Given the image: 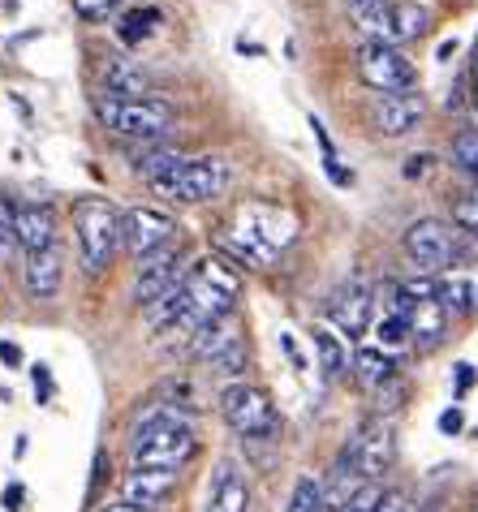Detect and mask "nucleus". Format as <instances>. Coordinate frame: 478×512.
Wrapping results in <instances>:
<instances>
[{
  "label": "nucleus",
  "mask_w": 478,
  "mask_h": 512,
  "mask_svg": "<svg viewBox=\"0 0 478 512\" xmlns=\"http://www.w3.org/2000/svg\"><path fill=\"white\" fill-rule=\"evenodd\" d=\"M194 448H199V439H194V414L164 401L138 426L130 457H134V469H181L194 457Z\"/></svg>",
  "instance_id": "obj_1"
},
{
  "label": "nucleus",
  "mask_w": 478,
  "mask_h": 512,
  "mask_svg": "<svg viewBox=\"0 0 478 512\" xmlns=\"http://www.w3.org/2000/svg\"><path fill=\"white\" fill-rule=\"evenodd\" d=\"M293 237H298V220H293L289 211H280L272 203H246L237 211L233 229L224 233V246H229V254H237L242 263L272 267Z\"/></svg>",
  "instance_id": "obj_2"
},
{
  "label": "nucleus",
  "mask_w": 478,
  "mask_h": 512,
  "mask_svg": "<svg viewBox=\"0 0 478 512\" xmlns=\"http://www.w3.org/2000/svg\"><path fill=\"white\" fill-rule=\"evenodd\" d=\"M74 237H78V259L82 272H104L121 250V211L104 198H78L74 203Z\"/></svg>",
  "instance_id": "obj_3"
},
{
  "label": "nucleus",
  "mask_w": 478,
  "mask_h": 512,
  "mask_svg": "<svg viewBox=\"0 0 478 512\" xmlns=\"http://www.w3.org/2000/svg\"><path fill=\"white\" fill-rule=\"evenodd\" d=\"M95 117L104 121V130L117 138H138V142H156L164 134H173V108L164 99H95Z\"/></svg>",
  "instance_id": "obj_4"
},
{
  "label": "nucleus",
  "mask_w": 478,
  "mask_h": 512,
  "mask_svg": "<svg viewBox=\"0 0 478 512\" xmlns=\"http://www.w3.org/2000/svg\"><path fill=\"white\" fill-rule=\"evenodd\" d=\"M229 186V160L224 155H199V160H181L173 173L151 181V194L173 198V203H212Z\"/></svg>",
  "instance_id": "obj_5"
},
{
  "label": "nucleus",
  "mask_w": 478,
  "mask_h": 512,
  "mask_svg": "<svg viewBox=\"0 0 478 512\" xmlns=\"http://www.w3.org/2000/svg\"><path fill=\"white\" fill-rule=\"evenodd\" d=\"M461 237L466 233L444 220H414L410 229H405V254H410L423 276H444L448 267H457L461 254H466V241Z\"/></svg>",
  "instance_id": "obj_6"
},
{
  "label": "nucleus",
  "mask_w": 478,
  "mask_h": 512,
  "mask_svg": "<svg viewBox=\"0 0 478 512\" xmlns=\"http://www.w3.org/2000/svg\"><path fill=\"white\" fill-rule=\"evenodd\" d=\"M220 414L246 444L250 439H276V431H280V414H276L272 396L255 388V383H229V388L220 392Z\"/></svg>",
  "instance_id": "obj_7"
},
{
  "label": "nucleus",
  "mask_w": 478,
  "mask_h": 512,
  "mask_svg": "<svg viewBox=\"0 0 478 512\" xmlns=\"http://www.w3.org/2000/svg\"><path fill=\"white\" fill-rule=\"evenodd\" d=\"M392 461H397V431H392V422H384V418H371L367 426H358L354 439H349L341 452V465L354 469L362 482L384 478Z\"/></svg>",
  "instance_id": "obj_8"
},
{
  "label": "nucleus",
  "mask_w": 478,
  "mask_h": 512,
  "mask_svg": "<svg viewBox=\"0 0 478 512\" xmlns=\"http://www.w3.org/2000/svg\"><path fill=\"white\" fill-rule=\"evenodd\" d=\"M358 78L379 95H397V91H414L418 74H414V61L397 44H375V39H367V44L358 48Z\"/></svg>",
  "instance_id": "obj_9"
},
{
  "label": "nucleus",
  "mask_w": 478,
  "mask_h": 512,
  "mask_svg": "<svg viewBox=\"0 0 478 512\" xmlns=\"http://www.w3.org/2000/svg\"><path fill=\"white\" fill-rule=\"evenodd\" d=\"M173 237H177V220L164 216V211H156V207H125L121 211V246L138 254V259L168 250Z\"/></svg>",
  "instance_id": "obj_10"
},
{
  "label": "nucleus",
  "mask_w": 478,
  "mask_h": 512,
  "mask_svg": "<svg viewBox=\"0 0 478 512\" xmlns=\"http://www.w3.org/2000/svg\"><path fill=\"white\" fill-rule=\"evenodd\" d=\"M427 117V99L418 91H397V95H375L371 121L384 138H405L418 130V121Z\"/></svg>",
  "instance_id": "obj_11"
},
{
  "label": "nucleus",
  "mask_w": 478,
  "mask_h": 512,
  "mask_svg": "<svg viewBox=\"0 0 478 512\" xmlns=\"http://www.w3.org/2000/svg\"><path fill=\"white\" fill-rule=\"evenodd\" d=\"M328 315H332V323L341 327V332L362 336V332L371 327V315H375V293H371V284L345 280L341 289L328 297Z\"/></svg>",
  "instance_id": "obj_12"
},
{
  "label": "nucleus",
  "mask_w": 478,
  "mask_h": 512,
  "mask_svg": "<svg viewBox=\"0 0 478 512\" xmlns=\"http://www.w3.org/2000/svg\"><path fill=\"white\" fill-rule=\"evenodd\" d=\"M177 259H181V254L168 246V250H156V254H147V259L138 263V284H134L138 306H151L160 293H168L173 284H181V276H177Z\"/></svg>",
  "instance_id": "obj_13"
},
{
  "label": "nucleus",
  "mask_w": 478,
  "mask_h": 512,
  "mask_svg": "<svg viewBox=\"0 0 478 512\" xmlns=\"http://www.w3.org/2000/svg\"><path fill=\"white\" fill-rule=\"evenodd\" d=\"M435 280H440V302H444V310L453 319L474 315L478 310V263H457V267H448V272L435 276Z\"/></svg>",
  "instance_id": "obj_14"
},
{
  "label": "nucleus",
  "mask_w": 478,
  "mask_h": 512,
  "mask_svg": "<svg viewBox=\"0 0 478 512\" xmlns=\"http://www.w3.org/2000/svg\"><path fill=\"white\" fill-rule=\"evenodd\" d=\"M250 508V487L242 465L220 461L212 474V491H207V512H246Z\"/></svg>",
  "instance_id": "obj_15"
},
{
  "label": "nucleus",
  "mask_w": 478,
  "mask_h": 512,
  "mask_svg": "<svg viewBox=\"0 0 478 512\" xmlns=\"http://www.w3.org/2000/svg\"><path fill=\"white\" fill-rule=\"evenodd\" d=\"M177 487V469H134L121 478V500L143 504V508H160Z\"/></svg>",
  "instance_id": "obj_16"
},
{
  "label": "nucleus",
  "mask_w": 478,
  "mask_h": 512,
  "mask_svg": "<svg viewBox=\"0 0 478 512\" xmlns=\"http://www.w3.org/2000/svg\"><path fill=\"white\" fill-rule=\"evenodd\" d=\"M22 280H26V293H31L35 302H48V297L61 293V246L26 254L22 259Z\"/></svg>",
  "instance_id": "obj_17"
},
{
  "label": "nucleus",
  "mask_w": 478,
  "mask_h": 512,
  "mask_svg": "<svg viewBox=\"0 0 478 512\" xmlns=\"http://www.w3.org/2000/svg\"><path fill=\"white\" fill-rule=\"evenodd\" d=\"M18 246H22V254L56 246V211L48 203H22L18 207Z\"/></svg>",
  "instance_id": "obj_18"
},
{
  "label": "nucleus",
  "mask_w": 478,
  "mask_h": 512,
  "mask_svg": "<svg viewBox=\"0 0 478 512\" xmlns=\"http://www.w3.org/2000/svg\"><path fill=\"white\" fill-rule=\"evenodd\" d=\"M100 78H104V91L112 99H156V95H151L147 69H138L134 61H125V56H112V61H104Z\"/></svg>",
  "instance_id": "obj_19"
},
{
  "label": "nucleus",
  "mask_w": 478,
  "mask_h": 512,
  "mask_svg": "<svg viewBox=\"0 0 478 512\" xmlns=\"http://www.w3.org/2000/svg\"><path fill=\"white\" fill-rule=\"evenodd\" d=\"M349 18L375 44H392V0H345Z\"/></svg>",
  "instance_id": "obj_20"
},
{
  "label": "nucleus",
  "mask_w": 478,
  "mask_h": 512,
  "mask_svg": "<svg viewBox=\"0 0 478 512\" xmlns=\"http://www.w3.org/2000/svg\"><path fill=\"white\" fill-rule=\"evenodd\" d=\"M448 310H444V302L440 297H431V302H418L414 310H410V332H414V345L418 349H435L444 340V332H448Z\"/></svg>",
  "instance_id": "obj_21"
},
{
  "label": "nucleus",
  "mask_w": 478,
  "mask_h": 512,
  "mask_svg": "<svg viewBox=\"0 0 478 512\" xmlns=\"http://www.w3.org/2000/svg\"><path fill=\"white\" fill-rule=\"evenodd\" d=\"M237 345H242V336H237L233 327H229V319H220V323H212V327H203V332L190 336V353H194L199 362H212V366H216L220 358H229Z\"/></svg>",
  "instance_id": "obj_22"
},
{
  "label": "nucleus",
  "mask_w": 478,
  "mask_h": 512,
  "mask_svg": "<svg viewBox=\"0 0 478 512\" xmlns=\"http://www.w3.org/2000/svg\"><path fill=\"white\" fill-rule=\"evenodd\" d=\"M431 26V9L418 5V0H397L392 5V44H410V39H423Z\"/></svg>",
  "instance_id": "obj_23"
},
{
  "label": "nucleus",
  "mask_w": 478,
  "mask_h": 512,
  "mask_svg": "<svg viewBox=\"0 0 478 512\" xmlns=\"http://www.w3.org/2000/svg\"><path fill=\"white\" fill-rule=\"evenodd\" d=\"M156 26H164V18H160V9H156V5H134V9H125V13H121L117 39H121L125 48H134V44H143V39L156 35Z\"/></svg>",
  "instance_id": "obj_24"
},
{
  "label": "nucleus",
  "mask_w": 478,
  "mask_h": 512,
  "mask_svg": "<svg viewBox=\"0 0 478 512\" xmlns=\"http://www.w3.org/2000/svg\"><path fill=\"white\" fill-rule=\"evenodd\" d=\"M181 315H186V280L173 284V289H168V293H160L151 306H143V319H147V327H164V332H173Z\"/></svg>",
  "instance_id": "obj_25"
},
{
  "label": "nucleus",
  "mask_w": 478,
  "mask_h": 512,
  "mask_svg": "<svg viewBox=\"0 0 478 512\" xmlns=\"http://www.w3.org/2000/svg\"><path fill=\"white\" fill-rule=\"evenodd\" d=\"M354 371H358L362 388H388V383L397 379V366H392V358L384 349H358Z\"/></svg>",
  "instance_id": "obj_26"
},
{
  "label": "nucleus",
  "mask_w": 478,
  "mask_h": 512,
  "mask_svg": "<svg viewBox=\"0 0 478 512\" xmlns=\"http://www.w3.org/2000/svg\"><path fill=\"white\" fill-rule=\"evenodd\" d=\"M315 353H319V371L328 379H341L349 371V349L341 345V336L328 327H315Z\"/></svg>",
  "instance_id": "obj_27"
},
{
  "label": "nucleus",
  "mask_w": 478,
  "mask_h": 512,
  "mask_svg": "<svg viewBox=\"0 0 478 512\" xmlns=\"http://www.w3.org/2000/svg\"><path fill=\"white\" fill-rule=\"evenodd\" d=\"M194 276L207 280V284H212V289H220V293H229L233 302H237V293H242V276H237L224 259H199V263H194Z\"/></svg>",
  "instance_id": "obj_28"
},
{
  "label": "nucleus",
  "mask_w": 478,
  "mask_h": 512,
  "mask_svg": "<svg viewBox=\"0 0 478 512\" xmlns=\"http://www.w3.org/2000/svg\"><path fill=\"white\" fill-rule=\"evenodd\" d=\"M375 340H379V349L392 353V349H405V345H414V332H410V319L405 315H388L375 323Z\"/></svg>",
  "instance_id": "obj_29"
},
{
  "label": "nucleus",
  "mask_w": 478,
  "mask_h": 512,
  "mask_svg": "<svg viewBox=\"0 0 478 512\" xmlns=\"http://www.w3.org/2000/svg\"><path fill=\"white\" fill-rule=\"evenodd\" d=\"M453 168L457 173H466L470 181H478V130H461L457 138H453Z\"/></svg>",
  "instance_id": "obj_30"
},
{
  "label": "nucleus",
  "mask_w": 478,
  "mask_h": 512,
  "mask_svg": "<svg viewBox=\"0 0 478 512\" xmlns=\"http://www.w3.org/2000/svg\"><path fill=\"white\" fill-rule=\"evenodd\" d=\"M285 512H328V504H323V482L311 478V474L298 478V487H293Z\"/></svg>",
  "instance_id": "obj_31"
},
{
  "label": "nucleus",
  "mask_w": 478,
  "mask_h": 512,
  "mask_svg": "<svg viewBox=\"0 0 478 512\" xmlns=\"http://www.w3.org/2000/svg\"><path fill=\"white\" fill-rule=\"evenodd\" d=\"M181 160H186V155H177V151H156V155H143V160H138L134 168H138V177H143L147 186H151V181H160V177L173 173Z\"/></svg>",
  "instance_id": "obj_32"
},
{
  "label": "nucleus",
  "mask_w": 478,
  "mask_h": 512,
  "mask_svg": "<svg viewBox=\"0 0 478 512\" xmlns=\"http://www.w3.org/2000/svg\"><path fill=\"white\" fill-rule=\"evenodd\" d=\"M453 229H461L466 237H478V198H457L453 203Z\"/></svg>",
  "instance_id": "obj_33"
},
{
  "label": "nucleus",
  "mask_w": 478,
  "mask_h": 512,
  "mask_svg": "<svg viewBox=\"0 0 478 512\" xmlns=\"http://www.w3.org/2000/svg\"><path fill=\"white\" fill-rule=\"evenodd\" d=\"M74 9H78V18H87V22H104L121 9V0H74Z\"/></svg>",
  "instance_id": "obj_34"
},
{
  "label": "nucleus",
  "mask_w": 478,
  "mask_h": 512,
  "mask_svg": "<svg viewBox=\"0 0 478 512\" xmlns=\"http://www.w3.org/2000/svg\"><path fill=\"white\" fill-rule=\"evenodd\" d=\"M0 241L18 246V207H9V198H0Z\"/></svg>",
  "instance_id": "obj_35"
},
{
  "label": "nucleus",
  "mask_w": 478,
  "mask_h": 512,
  "mask_svg": "<svg viewBox=\"0 0 478 512\" xmlns=\"http://www.w3.org/2000/svg\"><path fill=\"white\" fill-rule=\"evenodd\" d=\"M371 512H405V495H401V491H384Z\"/></svg>",
  "instance_id": "obj_36"
},
{
  "label": "nucleus",
  "mask_w": 478,
  "mask_h": 512,
  "mask_svg": "<svg viewBox=\"0 0 478 512\" xmlns=\"http://www.w3.org/2000/svg\"><path fill=\"white\" fill-rule=\"evenodd\" d=\"M22 500H26V491L18 487V482H9L5 495H0V508H5V512H18V508H22Z\"/></svg>",
  "instance_id": "obj_37"
},
{
  "label": "nucleus",
  "mask_w": 478,
  "mask_h": 512,
  "mask_svg": "<svg viewBox=\"0 0 478 512\" xmlns=\"http://www.w3.org/2000/svg\"><path fill=\"white\" fill-rule=\"evenodd\" d=\"M461 426H466V414H461V409H444V414H440V431L444 435H457Z\"/></svg>",
  "instance_id": "obj_38"
},
{
  "label": "nucleus",
  "mask_w": 478,
  "mask_h": 512,
  "mask_svg": "<svg viewBox=\"0 0 478 512\" xmlns=\"http://www.w3.org/2000/svg\"><path fill=\"white\" fill-rule=\"evenodd\" d=\"M0 362H5V366H22V349L9 345V340H0Z\"/></svg>",
  "instance_id": "obj_39"
},
{
  "label": "nucleus",
  "mask_w": 478,
  "mask_h": 512,
  "mask_svg": "<svg viewBox=\"0 0 478 512\" xmlns=\"http://www.w3.org/2000/svg\"><path fill=\"white\" fill-rule=\"evenodd\" d=\"M280 349H285V353H289V362H293V366H298V371H302V349L293 345V336H289V332H280Z\"/></svg>",
  "instance_id": "obj_40"
},
{
  "label": "nucleus",
  "mask_w": 478,
  "mask_h": 512,
  "mask_svg": "<svg viewBox=\"0 0 478 512\" xmlns=\"http://www.w3.org/2000/svg\"><path fill=\"white\" fill-rule=\"evenodd\" d=\"M100 512H156V508H143V504H130V500H112Z\"/></svg>",
  "instance_id": "obj_41"
},
{
  "label": "nucleus",
  "mask_w": 478,
  "mask_h": 512,
  "mask_svg": "<svg viewBox=\"0 0 478 512\" xmlns=\"http://www.w3.org/2000/svg\"><path fill=\"white\" fill-rule=\"evenodd\" d=\"M427 164H431V155H414V160L405 164V177H423V173H427Z\"/></svg>",
  "instance_id": "obj_42"
},
{
  "label": "nucleus",
  "mask_w": 478,
  "mask_h": 512,
  "mask_svg": "<svg viewBox=\"0 0 478 512\" xmlns=\"http://www.w3.org/2000/svg\"><path fill=\"white\" fill-rule=\"evenodd\" d=\"M35 388H39V401H48V366H35Z\"/></svg>",
  "instance_id": "obj_43"
},
{
  "label": "nucleus",
  "mask_w": 478,
  "mask_h": 512,
  "mask_svg": "<svg viewBox=\"0 0 478 512\" xmlns=\"http://www.w3.org/2000/svg\"><path fill=\"white\" fill-rule=\"evenodd\" d=\"M470 383H474V371H470V366H457V392H466Z\"/></svg>",
  "instance_id": "obj_44"
},
{
  "label": "nucleus",
  "mask_w": 478,
  "mask_h": 512,
  "mask_svg": "<svg viewBox=\"0 0 478 512\" xmlns=\"http://www.w3.org/2000/svg\"><path fill=\"white\" fill-rule=\"evenodd\" d=\"M470 61H474V87H478V39H474V52H470Z\"/></svg>",
  "instance_id": "obj_45"
},
{
  "label": "nucleus",
  "mask_w": 478,
  "mask_h": 512,
  "mask_svg": "<svg viewBox=\"0 0 478 512\" xmlns=\"http://www.w3.org/2000/svg\"><path fill=\"white\" fill-rule=\"evenodd\" d=\"M0 259H9V241H0Z\"/></svg>",
  "instance_id": "obj_46"
},
{
  "label": "nucleus",
  "mask_w": 478,
  "mask_h": 512,
  "mask_svg": "<svg viewBox=\"0 0 478 512\" xmlns=\"http://www.w3.org/2000/svg\"><path fill=\"white\" fill-rule=\"evenodd\" d=\"M470 198H478V181H474V186H470Z\"/></svg>",
  "instance_id": "obj_47"
},
{
  "label": "nucleus",
  "mask_w": 478,
  "mask_h": 512,
  "mask_svg": "<svg viewBox=\"0 0 478 512\" xmlns=\"http://www.w3.org/2000/svg\"><path fill=\"white\" fill-rule=\"evenodd\" d=\"M474 104H478V87H474Z\"/></svg>",
  "instance_id": "obj_48"
}]
</instances>
